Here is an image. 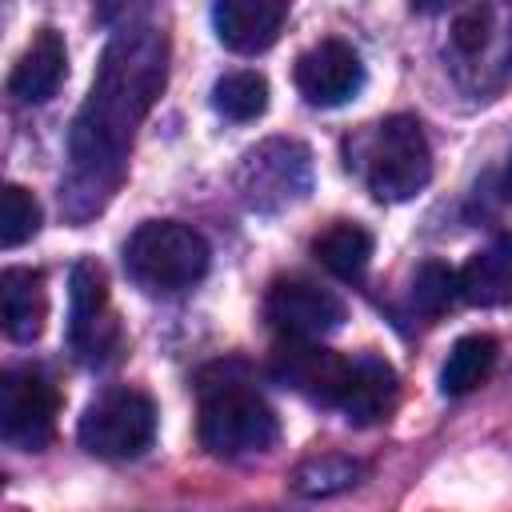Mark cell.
<instances>
[{"label": "cell", "mask_w": 512, "mask_h": 512, "mask_svg": "<svg viewBox=\"0 0 512 512\" xmlns=\"http://www.w3.org/2000/svg\"><path fill=\"white\" fill-rule=\"evenodd\" d=\"M236 188L252 212H280L308 196L312 156L300 140H284V136L264 140L244 156L236 172Z\"/></svg>", "instance_id": "obj_6"}, {"label": "cell", "mask_w": 512, "mask_h": 512, "mask_svg": "<svg viewBox=\"0 0 512 512\" xmlns=\"http://www.w3.org/2000/svg\"><path fill=\"white\" fill-rule=\"evenodd\" d=\"M312 252H316V260H320L332 276L352 280V276H360V272L368 268V260H372V232H368L364 224H356V220H336V224H328V228L312 240Z\"/></svg>", "instance_id": "obj_17"}, {"label": "cell", "mask_w": 512, "mask_h": 512, "mask_svg": "<svg viewBox=\"0 0 512 512\" xmlns=\"http://www.w3.org/2000/svg\"><path fill=\"white\" fill-rule=\"evenodd\" d=\"M292 80L312 108H340L364 88V60L352 44L328 36L308 52H300Z\"/></svg>", "instance_id": "obj_11"}, {"label": "cell", "mask_w": 512, "mask_h": 512, "mask_svg": "<svg viewBox=\"0 0 512 512\" xmlns=\"http://www.w3.org/2000/svg\"><path fill=\"white\" fill-rule=\"evenodd\" d=\"M460 300L476 308H500L512 300V232L492 236L460 268Z\"/></svg>", "instance_id": "obj_15"}, {"label": "cell", "mask_w": 512, "mask_h": 512, "mask_svg": "<svg viewBox=\"0 0 512 512\" xmlns=\"http://www.w3.org/2000/svg\"><path fill=\"white\" fill-rule=\"evenodd\" d=\"M352 368H356V356L328 352L312 340H288L272 360V376L284 388H292L316 404H328V408H340V400L352 384Z\"/></svg>", "instance_id": "obj_10"}, {"label": "cell", "mask_w": 512, "mask_h": 512, "mask_svg": "<svg viewBox=\"0 0 512 512\" xmlns=\"http://www.w3.org/2000/svg\"><path fill=\"white\" fill-rule=\"evenodd\" d=\"M264 316L288 340H320L344 324V300L332 288H320L316 280L288 276L268 288Z\"/></svg>", "instance_id": "obj_8"}, {"label": "cell", "mask_w": 512, "mask_h": 512, "mask_svg": "<svg viewBox=\"0 0 512 512\" xmlns=\"http://www.w3.org/2000/svg\"><path fill=\"white\" fill-rule=\"evenodd\" d=\"M284 20H288V4H280V0H220L212 8L220 44L240 56H256V52L272 48Z\"/></svg>", "instance_id": "obj_12"}, {"label": "cell", "mask_w": 512, "mask_h": 512, "mask_svg": "<svg viewBox=\"0 0 512 512\" xmlns=\"http://www.w3.org/2000/svg\"><path fill=\"white\" fill-rule=\"evenodd\" d=\"M364 180L376 200L400 204L428 188L432 180V148L416 116H388L372 128L364 148Z\"/></svg>", "instance_id": "obj_4"}, {"label": "cell", "mask_w": 512, "mask_h": 512, "mask_svg": "<svg viewBox=\"0 0 512 512\" xmlns=\"http://www.w3.org/2000/svg\"><path fill=\"white\" fill-rule=\"evenodd\" d=\"M208 240L180 220H144L124 244V272L148 292H184L208 272Z\"/></svg>", "instance_id": "obj_3"}, {"label": "cell", "mask_w": 512, "mask_h": 512, "mask_svg": "<svg viewBox=\"0 0 512 512\" xmlns=\"http://www.w3.org/2000/svg\"><path fill=\"white\" fill-rule=\"evenodd\" d=\"M496 340L484 336V332H472V336H460L440 368V388L444 396H468L472 388H480L492 368H496Z\"/></svg>", "instance_id": "obj_18"}, {"label": "cell", "mask_w": 512, "mask_h": 512, "mask_svg": "<svg viewBox=\"0 0 512 512\" xmlns=\"http://www.w3.org/2000/svg\"><path fill=\"white\" fill-rule=\"evenodd\" d=\"M396 404V372L384 356L360 352L352 368V384L340 400V412L348 424H376Z\"/></svg>", "instance_id": "obj_16"}, {"label": "cell", "mask_w": 512, "mask_h": 512, "mask_svg": "<svg viewBox=\"0 0 512 512\" xmlns=\"http://www.w3.org/2000/svg\"><path fill=\"white\" fill-rule=\"evenodd\" d=\"M360 464L352 456H340V452H324V456H312L304 460L296 472H292V488L300 496H336L344 488H352L360 480Z\"/></svg>", "instance_id": "obj_20"}, {"label": "cell", "mask_w": 512, "mask_h": 512, "mask_svg": "<svg viewBox=\"0 0 512 512\" xmlns=\"http://www.w3.org/2000/svg\"><path fill=\"white\" fill-rule=\"evenodd\" d=\"M200 444L216 456H248L264 452L280 436V420L272 404L232 368H216L200 376Z\"/></svg>", "instance_id": "obj_2"}, {"label": "cell", "mask_w": 512, "mask_h": 512, "mask_svg": "<svg viewBox=\"0 0 512 512\" xmlns=\"http://www.w3.org/2000/svg\"><path fill=\"white\" fill-rule=\"evenodd\" d=\"M508 196H512V164H508Z\"/></svg>", "instance_id": "obj_24"}, {"label": "cell", "mask_w": 512, "mask_h": 512, "mask_svg": "<svg viewBox=\"0 0 512 512\" xmlns=\"http://www.w3.org/2000/svg\"><path fill=\"white\" fill-rule=\"evenodd\" d=\"M168 80V36L156 24L120 28L96 68L92 92L68 132V176L60 204L72 220L96 216L120 188L136 128Z\"/></svg>", "instance_id": "obj_1"}, {"label": "cell", "mask_w": 512, "mask_h": 512, "mask_svg": "<svg viewBox=\"0 0 512 512\" xmlns=\"http://www.w3.org/2000/svg\"><path fill=\"white\" fill-rule=\"evenodd\" d=\"M68 344L88 364H100L116 344V324L108 316V280L96 260H80L68 276Z\"/></svg>", "instance_id": "obj_9"}, {"label": "cell", "mask_w": 512, "mask_h": 512, "mask_svg": "<svg viewBox=\"0 0 512 512\" xmlns=\"http://www.w3.org/2000/svg\"><path fill=\"white\" fill-rule=\"evenodd\" d=\"M488 24H492V8H468V12H460L456 24H452V48L464 60H476L488 48V40H492V28Z\"/></svg>", "instance_id": "obj_23"}, {"label": "cell", "mask_w": 512, "mask_h": 512, "mask_svg": "<svg viewBox=\"0 0 512 512\" xmlns=\"http://www.w3.org/2000/svg\"><path fill=\"white\" fill-rule=\"evenodd\" d=\"M56 384L40 368H8L0 380V436L12 448L40 452L56 428Z\"/></svg>", "instance_id": "obj_7"}, {"label": "cell", "mask_w": 512, "mask_h": 512, "mask_svg": "<svg viewBox=\"0 0 512 512\" xmlns=\"http://www.w3.org/2000/svg\"><path fill=\"white\" fill-rule=\"evenodd\" d=\"M68 72V52L56 28H40L32 36V44L20 52V60L8 72V92L20 104H44L48 96H56L60 80Z\"/></svg>", "instance_id": "obj_13"}, {"label": "cell", "mask_w": 512, "mask_h": 512, "mask_svg": "<svg viewBox=\"0 0 512 512\" xmlns=\"http://www.w3.org/2000/svg\"><path fill=\"white\" fill-rule=\"evenodd\" d=\"M212 108L224 116V120H256L264 116L268 108V80L252 68H240V72H224L216 84H212Z\"/></svg>", "instance_id": "obj_19"}, {"label": "cell", "mask_w": 512, "mask_h": 512, "mask_svg": "<svg viewBox=\"0 0 512 512\" xmlns=\"http://www.w3.org/2000/svg\"><path fill=\"white\" fill-rule=\"evenodd\" d=\"M48 288L36 268H4L0 272V320L4 336L16 344H32L44 332Z\"/></svg>", "instance_id": "obj_14"}, {"label": "cell", "mask_w": 512, "mask_h": 512, "mask_svg": "<svg viewBox=\"0 0 512 512\" xmlns=\"http://www.w3.org/2000/svg\"><path fill=\"white\" fill-rule=\"evenodd\" d=\"M80 444L104 460L140 456L156 436V404L140 388H104L80 416Z\"/></svg>", "instance_id": "obj_5"}, {"label": "cell", "mask_w": 512, "mask_h": 512, "mask_svg": "<svg viewBox=\"0 0 512 512\" xmlns=\"http://www.w3.org/2000/svg\"><path fill=\"white\" fill-rule=\"evenodd\" d=\"M40 232V204L28 188L20 184H4L0 192V248H20L24 240H32Z\"/></svg>", "instance_id": "obj_21"}, {"label": "cell", "mask_w": 512, "mask_h": 512, "mask_svg": "<svg viewBox=\"0 0 512 512\" xmlns=\"http://www.w3.org/2000/svg\"><path fill=\"white\" fill-rule=\"evenodd\" d=\"M460 296V272H452L444 260H424L412 276V308L424 316H440Z\"/></svg>", "instance_id": "obj_22"}]
</instances>
